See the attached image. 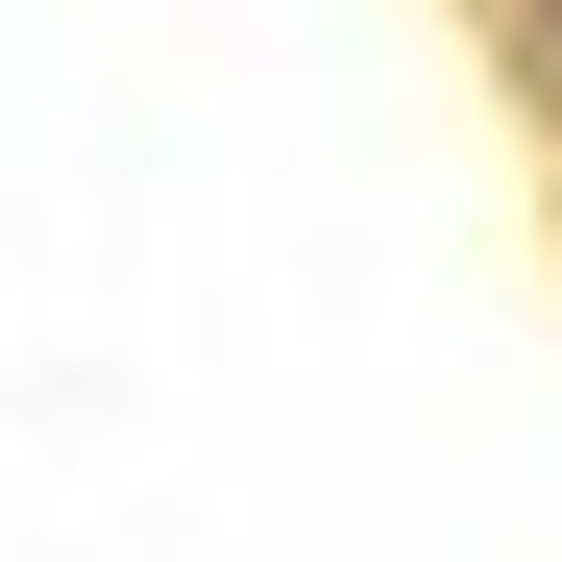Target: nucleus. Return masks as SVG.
I'll return each instance as SVG.
<instances>
[]
</instances>
